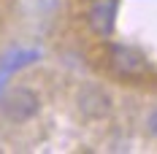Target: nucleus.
Masks as SVG:
<instances>
[{
    "label": "nucleus",
    "mask_w": 157,
    "mask_h": 154,
    "mask_svg": "<svg viewBox=\"0 0 157 154\" xmlns=\"http://www.w3.org/2000/svg\"><path fill=\"white\" fill-rule=\"evenodd\" d=\"M0 111L11 122H27L38 114V97H35V92L25 89V87H16L11 92L0 95Z\"/></svg>",
    "instance_id": "nucleus-3"
},
{
    "label": "nucleus",
    "mask_w": 157,
    "mask_h": 154,
    "mask_svg": "<svg viewBox=\"0 0 157 154\" xmlns=\"http://www.w3.org/2000/svg\"><path fill=\"white\" fill-rule=\"evenodd\" d=\"M117 11L119 0H84L81 19L95 38H109L117 27Z\"/></svg>",
    "instance_id": "nucleus-2"
},
{
    "label": "nucleus",
    "mask_w": 157,
    "mask_h": 154,
    "mask_svg": "<svg viewBox=\"0 0 157 154\" xmlns=\"http://www.w3.org/2000/svg\"><path fill=\"white\" fill-rule=\"evenodd\" d=\"M78 108H81L84 116H90V119H100V116L109 114L111 100H109V95L103 92V89H98V87H87L84 92L78 95Z\"/></svg>",
    "instance_id": "nucleus-4"
},
{
    "label": "nucleus",
    "mask_w": 157,
    "mask_h": 154,
    "mask_svg": "<svg viewBox=\"0 0 157 154\" xmlns=\"http://www.w3.org/2000/svg\"><path fill=\"white\" fill-rule=\"evenodd\" d=\"M146 124H149V133H152V135H157V108L149 114V122H146Z\"/></svg>",
    "instance_id": "nucleus-6"
},
{
    "label": "nucleus",
    "mask_w": 157,
    "mask_h": 154,
    "mask_svg": "<svg viewBox=\"0 0 157 154\" xmlns=\"http://www.w3.org/2000/svg\"><path fill=\"white\" fill-rule=\"evenodd\" d=\"M106 70L117 78H125V81H138V78H149L155 73L152 62L146 60V54L138 51L136 46H127V43H109L106 54Z\"/></svg>",
    "instance_id": "nucleus-1"
},
{
    "label": "nucleus",
    "mask_w": 157,
    "mask_h": 154,
    "mask_svg": "<svg viewBox=\"0 0 157 154\" xmlns=\"http://www.w3.org/2000/svg\"><path fill=\"white\" fill-rule=\"evenodd\" d=\"M35 60H38V51H35V49H19V51H11V54L3 60V68H0V89H3V84H6V76H11V73H16V70L33 65Z\"/></svg>",
    "instance_id": "nucleus-5"
}]
</instances>
